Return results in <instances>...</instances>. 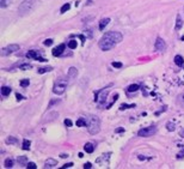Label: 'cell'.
I'll list each match as a JSON object with an SVG mask.
<instances>
[{"instance_id": "obj_22", "label": "cell", "mask_w": 184, "mask_h": 169, "mask_svg": "<svg viewBox=\"0 0 184 169\" xmlns=\"http://www.w3.org/2000/svg\"><path fill=\"white\" fill-rule=\"evenodd\" d=\"M0 5H1V9H4V7H7L11 3H12V0H0Z\"/></svg>"}, {"instance_id": "obj_42", "label": "cell", "mask_w": 184, "mask_h": 169, "mask_svg": "<svg viewBox=\"0 0 184 169\" xmlns=\"http://www.w3.org/2000/svg\"><path fill=\"white\" fill-rule=\"evenodd\" d=\"M78 156H79V157H80V158H81V157H84V155H82V153H81V152H79V155H78Z\"/></svg>"}, {"instance_id": "obj_8", "label": "cell", "mask_w": 184, "mask_h": 169, "mask_svg": "<svg viewBox=\"0 0 184 169\" xmlns=\"http://www.w3.org/2000/svg\"><path fill=\"white\" fill-rule=\"evenodd\" d=\"M154 48L155 50H159V52H164L166 49V43L165 41L161 38V37H158L155 40V43H154Z\"/></svg>"}, {"instance_id": "obj_18", "label": "cell", "mask_w": 184, "mask_h": 169, "mask_svg": "<svg viewBox=\"0 0 184 169\" xmlns=\"http://www.w3.org/2000/svg\"><path fill=\"white\" fill-rule=\"evenodd\" d=\"M6 144H17V138L15 137H7L6 140H5Z\"/></svg>"}, {"instance_id": "obj_9", "label": "cell", "mask_w": 184, "mask_h": 169, "mask_svg": "<svg viewBox=\"0 0 184 169\" xmlns=\"http://www.w3.org/2000/svg\"><path fill=\"white\" fill-rule=\"evenodd\" d=\"M26 58H29V59H35V60H37V61H47L44 58L38 56L36 50H29L28 54H26Z\"/></svg>"}, {"instance_id": "obj_14", "label": "cell", "mask_w": 184, "mask_h": 169, "mask_svg": "<svg viewBox=\"0 0 184 169\" xmlns=\"http://www.w3.org/2000/svg\"><path fill=\"white\" fill-rule=\"evenodd\" d=\"M109 22H110V18H104V19H102V21L99 22V25H98L99 30H104V28L109 24Z\"/></svg>"}, {"instance_id": "obj_29", "label": "cell", "mask_w": 184, "mask_h": 169, "mask_svg": "<svg viewBox=\"0 0 184 169\" xmlns=\"http://www.w3.org/2000/svg\"><path fill=\"white\" fill-rule=\"evenodd\" d=\"M20 68H22V70H31L32 66H31L30 64H23V65H20Z\"/></svg>"}, {"instance_id": "obj_6", "label": "cell", "mask_w": 184, "mask_h": 169, "mask_svg": "<svg viewBox=\"0 0 184 169\" xmlns=\"http://www.w3.org/2000/svg\"><path fill=\"white\" fill-rule=\"evenodd\" d=\"M17 50H19V46L18 44H9L7 47L1 49V55L3 56H7L12 53H16Z\"/></svg>"}, {"instance_id": "obj_19", "label": "cell", "mask_w": 184, "mask_h": 169, "mask_svg": "<svg viewBox=\"0 0 184 169\" xmlns=\"http://www.w3.org/2000/svg\"><path fill=\"white\" fill-rule=\"evenodd\" d=\"M182 25H183V21H182L180 17L178 16V17H177V22H176V30H180Z\"/></svg>"}, {"instance_id": "obj_26", "label": "cell", "mask_w": 184, "mask_h": 169, "mask_svg": "<svg viewBox=\"0 0 184 169\" xmlns=\"http://www.w3.org/2000/svg\"><path fill=\"white\" fill-rule=\"evenodd\" d=\"M75 124H77V126H78V127H82V126H85V125H86V122H85V120H84V119H78Z\"/></svg>"}, {"instance_id": "obj_7", "label": "cell", "mask_w": 184, "mask_h": 169, "mask_svg": "<svg viewBox=\"0 0 184 169\" xmlns=\"http://www.w3.org/2000/svg\"><path fill=\"white\" fill-rule=\"evenodd\" d=\"M109 91H110V88H109V87H107V88L102 89V90L99 91L98 96H97V101H98L99 103H104V102H105V100L108 98Z\"/></svg>"}, {"instance_id": "obj_23", "label": "cell", "mask_w": 184, "mask_h": 169, "mask_svg": "<svg viewBox=\"0 0 184 169\" xmlns=\"http://www.w3.org/2000/svg\"><path fill=\"white\" fill-rule=\"evenodd\" d=\"M69 9H71V4H68V3H67V4H65V5L61 7L60 12H61V13H65V12H67Z\"/></svg>"}, {"instance_id": "obj_32", "label": "cell", "mask_w": 184, "mask_h": 169, "mask_svg": "<svg viewBox=\"0 0 184 169\" xmlns=\"http://www.w3.org/2000/svg\"><path fill=\"white\" fill-rule=\"evenodd\" d=\"M166 127H167V130H169V131H173V130H174V124L169 122V124L166 125Z\"/></svg>"}, {"instance_id": "obj_17", "label": "cell", "mask_w": 184, "mask_h": 169, "mask_svg": "<svg viewBox=\"0 0 184 169\" xmlns=\"http://www.w3.org/2000/svg\"><path fill=\"white\" fill-rule=\"evenodd\" d=\"M139 88H140V87L138 85V84H132V85L128 87V91H129V93H134V91H138Z\"/></svg>"}, {"instance_id": "obj_41", "label": "cell", "mask_w": 184, "mask_h": 169, "mask_svg": "<svg viewBox=\"0 0 184 169\" xmlns=\"http://www.w3.org/2000/svg\"><path fill=\"white\" fill-rule=\"evenodd\" d=\"M179 136H180V137H184V130H182V131L179 132Z\"/></svg>"}, {"instance_id": "obj_34", "label": "cell", "mask_w": 184, "mask_h": 169, "mask_svg": "<svg viewBox=\"0 0 184 169\" xmlns=\"http://www.w3.org/2000/svg\"><path fill=\"white\" fill-rule=\"evenodd\" d=\"M134 107H135V104H128V106H127V104H122V106H121V109H126V108H134Z\"/></svg>"}, {"instance_id": "obj_39", "label": "cell", "mask_w": 184, "mask_h": 169, "mask_svg": "<svg viewBox=\"0 0 184 169\" xmlns=\"http://www.w3.org/2000/svg\"><path fill=\"white\" fill-rule=\"evenodd\" d=\"M60 157H62V158H66V157H68V155H67V153H61V155H60Z\"/></svg>"}, {"instance_id": "obj_2", "label": "cell", "mask_w": 184, "mask_h": 169, "mask_svg": "<svg viewBox=\"0 0 184 169\" xmlns=\"http://www.w3.org/2000/svg\"><path fill=\"white\" fill-rule=\"evenodd\" d=\"M88 132L90 134H97L101 130V120L99 118H97L96 115H90L88 116Z\"/></svg>"}, {"instance_id": "obj_10", "label": "cell", "mask_w": 184, "mask_h": 169, "mask_svg": "<svg viewBox=\"0 0 184 169\" xmlns=\"http://www.w3.org/2000/svg\"><path fill=\"white\" fill-rule=\"evenodd\" d=\"M65 44L63 43H61V44H59L56 48H54V50H53V55L54 56H60L62 53H63V50H65Z\"/></svg>"}, {"instance_id": "obj_27", "label": "cell", "mask_w": 184, "mask_h": 169, "mask_svg": "<svg viewBox=\"0 0 184 169\" xmlns=\"http://www.w3.org/2000/svg\"><path fill=\"white\" fill-rule=\"evenodd\" d=\"M17 161H18V163H20V164H24V163H26V157L25 156H19L18 158H17Z\"/></svg>"}, {"instance_id": "obj_1", "label": "cell", "mask_w": 184, "mask_h": 169, "mask_svg": "<svg viewBox=\"0 0 184 169\" xmlns=\"http://www.w3.org/2000/svg\"><path fill=\"white\" fill-rule=\"evenodd\" d=\"M123 36L121 33L118 31H109L107 34H104V36L101 38L99 41V48L104 52L112 49L117 43H120L122 41Z\"/></svg>"}, {"instance_id": "obj_36", "label": "cell", "mask_w": 184, "mask_h": 169, "mask_svg": "<svg viewBox=\"0 0 184 169\" xmlns=\"http://www.w3.org/2000/svg\"><path fill=\"white\" fill-rule=\"evenodd\" d=\"M88 168H92V164L90 162H87V163L84 164V169H88Z\"/></svg>"}, {"instance_id": "obj_16", "label": "cell", "mask_w": 184, "mask_h": 169, "mask_svg": "<svg viewBox=\"0 0 184 169\" xmlns=\"http://www.w3.org/2000/svg\"><path fill=\"white\" fill-rule=\"evenodd\" d=\"M1 94H3V96H9L11 94V89L9 87H3L1 88Z\"/></svg>"}, {"instance_id": "obj_3", "label": "cell", "mask_w": 184, "mask_h": 169, "mask_svg": "<svg viewBox=\"0 0 184 169\" xmlns=\"http://www.w3.org/2000/svg\"><path fill=\"white\" fill-rule=\"evenodd\" d=\"M67 88V80L66 79H59L55 84H54V88H53V93L56 95H62L65 93Z\"/></svg>"}, {"instance_id": "obj_5", "label": "cell", "mask_w": 184, "mask_h": 169, "mask_svg": "<svg viewBox=\"0 0 184 169\" xmlns=\"http://www.w3.org/2000/svg\"><path fill=\"white\" fill-rule=\"evenodd\" d=\"M155 132H157V127H154V126L143 127V128H141V130L138 132V136H139V137H151V136L155 134Z\"/></svg>"}, {"instance_id": "obj_21", "label": "cell", "mask_w": 184, "mask_h": 169, "mask_svg": "<svg viewBox=\"0 0 184 169\" xmlns=\"http://www.w3.org/2000/svg\"><path fill=\"white\" fill-rule=\"evenodd\" d=\"M5 167L6 168H12L13 167V159L12 158H6L5 159Z\"/></svg>"}, {"instance_id": "obj_31", "label": "cell", "mask_w": 184, "mask_h": 169, "mask_svg": "<svg viewBox=\"0 0 184 169\" xmlns=\"http://www.w3.org/2000/svg\"><path fill=\"white\" fill-rule=\"evenodd\" d=\"M53 38H47L46 41H44V46H47V47H49V46H51L53 44Z\"/></svg>"}, {"instance_id": "obj_4", "label": "cell", "mask_w": 184, "mask_h": 169, "mask_svg": "<svg viewBox=\"0 0 184 169\" xmlns=\"http://www.w3.org/2000/svg\"><path fill=\"white\" fill-rule=\"evenodd\" d=\"M34 1H35V0H23L22 4L19 5V9H18L19 15L22 16V15L28 13V12L31 10V7L34 6Z\"/></svg>"}, {"instance_id": "obj_15", "label": "cell", "mask_w": 184, "mask_h": 169, "mask_svg": "<svg viewBox=\"0 0 184 169\" xmlns=\"http://www.w3.org/2000/svg\"><path fill=\"white\" fill-rule=\"evenodd\" d=\"M174 62H176V65H178V66H183V64H184V59H183V56H180V55H176V56H174Z\"/></svg>"}, {"instance_id": "obj_20", "label": "cell", "mask_w": 184, "mask_h": 169, "mask_svg": "<svg viewBox=\"0 0 184 169\" xmlns=\"http://www.w3.org/2000/svg\"><path fill=\"white\" fill-rule=\"evenodd\" d=\"M30 145H31V143H30V140H23V144H22V147L24 149V150H29L30 149Z\"/></svg>"}, {"instance_id": "obj_37", "label": "cell", "mask_w": 184, "mask_h": 169, "mask_svg": "<svg viewBox=\"0 0 184 169\" xmlns=\"http://www.w3.org/2000/svg\"><path fill=\"white\" fill-rule=\"evenodd\" d=\"M73 167V163H66L62 165V168H72Z\"/></svg>"}, {"instance_id": "obj_13", "label": "cell", "mask_w": 184, "mask_h": 169, "mask_svg": "<svg viewBox=\"0 0 184 169\" xmlns=\"http://www.w3.org/2000/svg\"><path fill=\"white\" fill-rule=\"evenodd\" d=\"M84 150L87 153H92V152H93V150H95V146H93V144H92V143H86L84 145Z\"/></svg>"}, {"instance_id": "obj_33", "label": "cell", "mask_w": 184, "mask_h": 169, "mask_svg": "<svg viewBox=\"0 0 184 169\" xmlns=\"http://www.w3.org/2000/svg\"><path fill=\"white\" fill-rule=\"evenodd\" d=\"M65 125H66L67 127H72L73 122H72V120H69V119H66V120H65Z\"/></svg>"}, {"instance_id": "obj_24", "label": "cell", "mask_w": 184, "mask_h": 169, "mask_svg": "<svg viewBox=\"0 0 184 169\" xmlns=\"http://www.w3.org/2000/svg\"><path fill=\"white\" fill-rule=\"evenodd\" d=\"M77 46H78V43H77V41H74V40H71L69 43H68V47H69L71 49H75Z\"/></svg>"}, {"instance_id": "obj_38", "label": "cell", "mask_w": 184, "mask_h": 169, "mask_svg": "<svg viewBox=\"0 0 184 169\" xmlns=\"http://www.w3.org/2000/svg\"><path fill=\"white\" fill-rule=\"evenodd\" d=\"M16 97H17V100H18V101H22V100L24 98V97H23L20 94H16Z\"/></svg>"}, {"instance_id": "obj_25", "label": "cell", "mask_w": 184, "mask_h": 169, "mask_svg": "<svg viewBox=\"0 0 184 169\" xmlns=\"http://www.w3.org/2000/svg\"><path fill=\"white\" fill-rule=\"evenodd\" d=\"M50 71H53V68L51 67H43V68H38V73H46V72H50Z\"/></svg>"}, {"instance_id": "obj_28", "label": "cell", "mask_w": 184, "mask_h": 169, "mask_svg": "<svg viewBox=\"0 0 184 169\" xmlns=\"http://www.w3.org/2000/svg\"><path fill=\"white\" fill-rule=\"evenodd\" d=\"M29 84H30V80H29V79H23V80H20V85L24 87V88L28 87Z\"/></svg>"}, {"instance_id": "obj_35", "label": "cell", "mask_w": 184, "mask_h": 169, "mask_svg": "<svg viewBox=\"0 0 184 169\" xmlns=\"http://www.w3.org/2000/svg\"><path fill=\"white\" fill-rule=\"evenodd\" d=\"M112 66H114L115 68H120V67H122V64H121V62H116V61H114V62H112Z\"/></svg>"}, {"instance_id": "obj_11", "label": "cell", "mask_w": 184, "mask_h": 169, "mask_svg": "<svg viewBox=\"0 0 184 169\" xmlns=\"http://www.w3.org/2000/svg\"><path fill=\"white\" fill-rule=\"evenodd\" d=\"M56 164H57V161H56V159H54V158H48V159L46 161V163H44V168H47V169L54 168Z\"/></svg>"}, {"instance_id": "obj_40", "label": "cell", "mask_w": 184, "mask_h": 169, "mask_svg": "<svg viewBox=\"0 0 184 169\" xmlns=\"http://www.w3.org/2000/svg\"><path fill=\"white\" fill-rule=\"evenodd\" d=\"M123 131H124L123 128H116V132H117V133H118V132H123Z\"/></svg>"}, {"instance_id": "obj_12", "label": "cell", "mask_w": 184, "mask_h": 169, "mask_svg": "<svg viewBox=\"0 0 184 169\" xmlns=\"http://www.w3.org/2000/svg\"><path fill=\"white\" fill-rule=\"evenodd\" d=\"M77 74H78V70L75 67H69V70H68V78L73 79V78L77 77Z\"/></svg>"}, {"instance_id": "obj_30", "label": "cell", "mask_w": 184, "mask_h": 169, "mask_svg": "<svg viewBox=\"0 0 184 169\" xmlns=\"http://www.w3.org/2000/svg\"><path fill=\"white\" fill-rule=\"evenodd\" d=\"M26 168H28V169H36V168H37V165H36L34 162H29V163H28V165H26Z\"/></svg>"}]
</instances>
